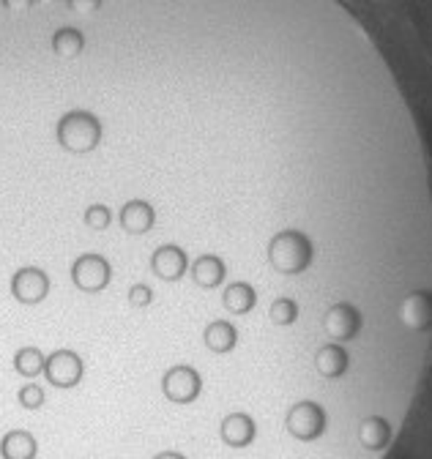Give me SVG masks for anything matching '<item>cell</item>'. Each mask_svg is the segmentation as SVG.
<instances>
[{
    "mask_svg": "<svg viewBox=\"0 0 432 459\" xmlns=\"http://www.w3.org/2000/svg\"><path fill=\"white\" fill-rule=\"evenodd\" d=\"M364 328V315L353 301H334L326 315H323V331H326L329 342H340V344H350L353 339H359Z\"/></svg>",
    "mask_w": 432,
    "mask_h": 459,
    "instance_id": "obj_4",
    "label": "cell"
},
{
    "mask_svg": "<svg viewBox=\"0 0 432 459\" xmlns=\"http://www.w3.org/2000/svg\"><path fill=\"white\" fill-rule=\"evenodd\" d=\"M101 6V0H69V9L80 14H91Z\"/></svg>",
    "mask_w": 432,
    "mask_h": 459,
    "instance_id": "obj_25",
    "label": "cell"
},
{
    "mask_svg": "<svg viewBox=\"0 0 432 459\" xmlns=\"http://www.w3.org/2000/svg\"><path fill=\"white\" fill-rule=\"evenodd\" d=\"M17 402H20L25 411H39L44 405V388L39 383H25L17 391Z\"/></svg>",
    "mask_w": 432,
    "mask_h": 459,
    "instance_id": "obj_23",
    "label": "cell"
},
{
    "mask_svg": "<svg viewBox=\"0 0 432 459\" xmlns=\"http://www.w3.org/2000/svg\"><path fill=\"white\" fill-rule=\"evenodd\" d=\"M30 4H33V0H4V6H6L9 12H25Z\"/></svg>",
    "mask_w": 432,
    "mask_h": 459,
    "instance_id": "obj_26",
    "label": "cell"
},
{
    "mask_svg": "<svg viewBox=\"0 0 432 459\" xmlns=\"http://www.w3.org/2000/svg\"><path fill=\"white\" fill-rule=\"evenodd\" d=\"M400 323L413 333H427L432 328V290L416 287L400 301Z\"/></svg>",
    "mask_w": 432,
    "mask_h": 459,
    "instance_id": "obj_8",
    "label": "cell"
},
{
    "mask_svg": "<svg viewBox=\"0 0 432 459\" xmlns=\"http://www.w3.org/2000/svg\"><path fill=\"white\" fill-rule=\"evenodd\" d=\"M220 437L228 448H246L255 443L257 437V424L249 413L244 411H236V413H228L220 424Z\"/></svg>",
    "mask_w": 432,
    "mask_h": 459,
    "instance_id": "obj_13",
    "label": "cell"
},
{
    "mask_svg": "<svg viewBox=\"0 0 432 459\" xmlns=\"http://www.w3.org/2000/svg\"><path fill=\"white\" fill-rule=\"evenodd\" d=\"M118 221L129 236H145L156 221V211L148 200H129L121 208Z\"/></svg>",
    "mask_w": 432,
    "mask_h": 459,
    "instance_id": "obj_15",
    "label": "cell"
},
{
    "mask_svg": "<svg viewBox=\"0 0 432 459\" xmlns=\"http://www.w3.org/2000/svg\"><path fill=\"white\" fill-rule=\"evenodd\" d=\"M153 459H186V456H184L181 451H173V448H168V451H159Z\"/></svg>",
    "mask_w": 432,
    "mask_h": 459,
    "instance_id": "obj_27",
    "label": "cell"
},
{
    "mask_svg": "<svg viewBox=\"0 0 432 459\" xmlns=\"http://www.w3.org/2000/svg\"><path fill=\"white\" fill-rule=\"evenodd\" d=\"M394 437V427L386 416L381 413H372V416H364L356 427V440L364 451H372V454H381L389 448Z\"/></svg>",
    "mask_w": 432,
    "mask_h": 459,
    "instance_id": "obj_12",
    "label": "cell"
},
{
    "mask_svg": "<svg viewBox=\"0 0 432 459\" xmlns=\"http://www.w3.org/2000/svg\"><path fill=\"white\" fill-rule=\"evenodd\" d=\"M317 260V244L312 233L301 227H282L268 241V265H272L280 276L296 279L312 271Z\"/></svg>",
    "mask_w": 432,
    "mask_h": 459,
    "instance_id": "obj_1",
    "label": "cell"
},
{
    "mask_svg": "<svg viewBox=\"0 0 432 459\" xmlns=\"http://www.w3.org/2000/svg\"><path fill=\"white\" fill-rule=\"evenodd\" d=\"M44 361L47 356L36 348V344H25L14 353V372L25 380H33L39 375H44Z\"/></svg>",
    "mask_w": 432,
    "mask_h": 459,
    "instance_id": "obj_19",
    "label": "cell"
},
{
    "mask_svg": "<svg viewBox=\"0 0 432 459\" xmlns=\"http://www.w3.org/2000/svg\"><path fill=\"white\" fill-rule=\"evenodd\" d=\"M189 273H192L194 284L203 287V290H216V287H220L228 276V265L220 255L205 252L189 265Z\"/></svg>",
    "mask_w": 432,
    "mask_h": 459,
    "instance_id": "obj_14",
    "label": "cell"
},
{
    "mask_svg": "<svg viewBox=\"0 0 432 459\" xmlns=\"http://www.w3.org/2000/svg\"><path fill=\"white\" fill-rule=\"evenodd\" d=\"M315 372L323 377V380H340L348 375L350 369V353H348V344H340V342H326L320 344L315 351Z\"/></svg>",
    "mask_w": 432,
    "mask_h": 459,
    "instance_id": "obj_11",
    "label": "cell"
},
{
    "mask_svg": "<svg viewBox=\"0 0 432 459\" xmlns=\"http://www.w3.org/2000/svg\"><path fill=\"white\" fill-rule=\"evenodd\" d=\"M298 317H301V307H298V301L293 296H277L272 301V307H268V320H272L274 325H280V328L296 325Z\"/></svg>",
    "mask_w": 432,
    "mask_h": 459,
    "instance_id": "obj_20",
    "label": "cell"
},
{
    "mask_svg": "<svg viewBox=\"0 0 432 459\" xmlns=\"http://www.w3.org/2000/svg\"><path fill=\"white\" fill-rule=\"evenodd\" d=\"M285 429L290 437H296L298 443H315L326 435L329 429V413L326 408L315 399H301L296 405L288 408L285 413Z\"/></svg>",
    "mask_w": 432,
    "mask_h": 459,
    "instance_id": "obj_3",
    "label": "cell"
},
{
    "mask_svg": "<svg viewBox=\"0 0 432 459\" xmlns=\"http://www.w3.org/2000/svg\"><path fill=\"white\" fill-rule=\"evenodd\" d=\"M85 47V39L77 28H61L56 36H52V49H56L61 57H74L80 55Z\"/></svg>",
    "mask_w": 432,
    "mask_h": 459,
    "instance_id": "obj_21",
    "label": "cell"
},
{
    "mask_svg": "<svg viewBox=\"0 0 432 459\" xmlns=\"http://www.w3.org/2000/svg\"><path fill=\"white\" fill-rule=\"evenodd\" d=\"M151 271L161 281H178L189 271V257L186 249L178 244H161L151 255Z\"/></svg>",
    "mask_w": 432,
    "mask_h": 459,
    "instance_id": "obj_10",
    "label": "cell"
},
{
    "mask_svg": "<svg viewBox=\"0 0 432 459\" xmlns=\"http://www.w3.org/2000/svg\"><path fill=\"white\" fill-rule=\"evenodd\" d=\"M12 296L14 301L25 304V307H36L49 296V276L36 268V265H25L12 276Z\"/></svg>",
    "mask_w": 432,
    "mask_h": 459,
    "instance_id": "obj_9",
    "label": "cell"
},
{
    "mask_svg": "<svg viewBox=\"0 0 432 459\" xmlns=\"http://www.w3.org/2000/svg\"><path fill=\"white\" fill-rule=\"evenodd\" d=\"M151 301H153V290L148 284H134L129 290V304L134 309H145V307H151Z\"/></svg>",
    "mask_w": 432,
    "mask_h": 459,
    "instance_id": "obj_24",
    "label": "cell"
},
{
    "mask_svg": "<svg viewBox=\"0 0 432 459\" xmlns=\"http://www.w3.org/2000/svg\"><path fill=\"white\" fill-rule=\"evenodd\" d=\"M39 4H52V0H39Z\"/></svg>",
    "mask_w": 432,
    "mask_h": 459,
    "instance_id": "obj_28",
    "label": "cell"
},
{
    "mask_svg": "<svg viewBox=\"0 0 432 459\" xmlns=\"http://www.w3.org/2000/svg\"><path fill=\"white\" fill-rule=\"evenodd\" d=\"M203 344L211 353H220V356L233 353L238 344V328L230 320H213L203 331Z\"/></svg>",
    "mask_w": 432,
    "mask_h": 459,
    "instance_id": "obj_16",
    "label": "cell"
},
{
    "mask_svg": "<svg viewBox=\"0 0 432 459\" xmlns=\"http://www.w3.org/2000/svg\"><path fill=\"white\" fill-rule=\"evenodd\" d=\"M82 221H85V227L88 230H96V233H101V230H107L113 224V211L107 208V205H91V208H85V213H82Z\"/></svg>",
    "mask_w": 432,
    "mask_h": 459,
    "instance_id": "obj_22",
    "label": "cell"
},
{
    "mask_svg": "<svg viewBox=\"0 0 432 459\" xmlns=\"http://www.w3.org/2000/svg\"><path fill=\"white\" fill-rule=\"evenodd\" d=\"M0 456L4 459H36L39 440L28 429H9L0 440Z\"/></svg>",
    "mask_w": 432,
    "mask_h": 459,
    "instance_id": "obj_17",
    "label": "cell"
},
{
    "mask_svg": "<svg viewBox=\"0 0 432 459\" xmlns=\"http://www.w3.org/2000/svg\"><path fill=\"white\" fill-rule=\"evenodd\" d=\"M161 394L176 405H192L203 394V375L192 364H176L161 375Z\"/></svg>",
    "mask_w": 432,
    "mask_h": 459,
    "instance_id": "obj_6",
    "label": "cell"
},
{
    "mask_svg": "<svg viewBox=\"0 0 432 459\" xmlns=\"http://www.w3.org/2000/svg\"><path fill=\"white\" fill-rule=\"evenodd\" d=\"M113 279V265L99 252H85L72 263V281L82 293H101Z\"/></svg>",
    "mask_w": 432,
    "mask_h": 459,
    "instance_id": "obj_5",
    "label": "cell"
},
{
    "mask_svg": "<svg viewBox=\"0 0 432 459\" xmlns=\"http://www.w3.org/2000/svg\"><path fill=\"white\" fill-rule=\"evenodd\" d=\"M58 143L69 153H91L101 143V124L88 109H72L58 121Z\"/></svg>",
    "mask_w": 432,
    "mask_h": 459,
    "instance_id": "obj_2",
    "label": "cell"
},
{
    "mask_svg": "<svg viewBox=\"0 0 432 459\" xmlns=\"http://www.w3.org/2000/svg\"><path fill=\"white\" fill-rule=\"evenodd\" d=\"M222 307L236 317L249 315L257 307V290L249 281H230L222 293Z\"/></svg>",
    "mask_w": 432,
    "mask_h": 459,
    "instance_id": "obj_18",
    "label": "cell"
},
{
    "mask_svg": "<svg viewBox=\"0 0 432 459\" xmlns=\"http://www.w3.org/2000/svg\"><path fill=\"white\" fill-rule=\"evenodd\" d=\"M85 375V364L80 359V353H74L72 348H58V351H52L44 361V377L49 385H56V388H74L80 385Z\"/></svg>",
    "mask_w": 432,
    "mask_h": 459,
    "instance_id": "obj_7",
    "label": "cell"
}]
</instances>
